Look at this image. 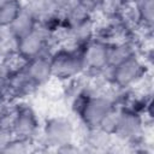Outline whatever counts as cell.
<instances>
[{
    "label": "cell",
    "instance_id": "cell-4",
    "mask_svg": "<svg viewBox=\"0 0 154 154\" xmlns=\"http://www.w3.org/2000/svg\"><path fill=\"white\" fill-rule=\"evenodd\" d=\"M149 72H152V66L136 54L113 67L111 66V83L118 89H129Z\"/></svg>",
    "mask_w": 154,
    "mask_h": 154
},
{
    "label": "cell",
    "instance_id": "cell-10",
    "mask_svg": "<svg viewBox=\"0 0 154 154\" xmlns=\"http://www.w3.org/2000/svg\"><path fill=\"white\" fill-rule=\"evenodd\" d=\"M113 135L106 132L101 128H88L82 147L84 153H106L112 143Z\"/></svg>",
    "mask_w": 154,
    "mask_h": 154
},
{
    "label": "cell",
    "instance_id": "cell-3",
    "mask_svg": "<svg viewBox=\"0 0 154 154\" xmlns=\"http://www.w3.org/2000/svg\"><path fill=\"white\" fill-rule=\"evenodd\" d=\"M119 91L120 89L114 87L111 93H89L76 118L88 128H97L106 113L117 103L116 101Z\"/></svg>",
    "mask_w": 154,
    "mask_h": 154
},
{
    "label": "cell",
    "instance_id": "cell-9",
    "mask_svg": "<svg viewBox=\"0 0 154 154\" xmlns=\"http://www.w3.org/2000/svg\"><path fill=\"white\" fill-rule=\"evenodd\" d=\"M25 73L38 88L45 85L49 79L53 78L51 54L43 53L30 59L25 67Z\"/></svg>",
    "mask_w": 154,
    "mask_h": 154
},
{
    "label": "cell",
    "instance_id": "cell-19",
    "mask_svg": "<svg viewBox=\"0 0 154 154\" xmlns=\"http://www.w3.org/2000/svg\"><path fill=\"white\" fill-rule=\"evenodd\" d=\"M22 4L25 8L31 11L36 16V18H38L40 16L49 11L47 0H22Z\"/></svg>",
    "mask_w": 154,
    "mask_h": 154
},
{
    "label": "cell",
    "instance_id": "cell-22",
    "mask_svg": "<svg viewBox=\"0 0 154 154\" xmlns=\"http://www.w3.org/2000/svg\"><path fill=\"white\" fill-rule=\"evenodd\" d=\"M8 1H11V0H0V6L4 5V4H6V2H8Z\"/></svg>",
    "mask_w": 154,
    "mask_h": 154
},
{
    "label": "cell",
    "instance_id": "cell-12",
    "mask_svg": "<svg viewBox=\"0 0 154 154\" xmlns=\"http://www.w3.org/2000/svg\"><path fill=\"white\" fill-rule=\"evenodd\" d=\"M137 54L136 41H125L118 43H107L108 66H116L128 58Z\"/></svg>",
    "mask_w": 154,
    "mask_h": 154
},
{
    "label": "cell",
    "instance_id": "cell-17",
    "mask_svg": "<svg viewBox=\"0 0 154 154\" xmlns=\"http://www.w3.org/2000/svg\"><path fill=\"white\" fill-rule=\"evenodd\" d=\"M120 109H122V106L116 103L107 113L106 116L102 118L99 128H101L102 130H105L106 132L113 135L116 128H117V124H118V120H119V114H120Z\"/></svg>",
    "mask_w": 154,
    "mask_h": 154
},
{
    "label": "cell",
    "instance_id": "cell-23",
    "mask_svg": "<svg viewBox=\"0 0 154 154\" xmlns=\"http://www.w3.org/2000/svg\"><path fill=\"white\" fill-rule=\"evenodd\" d=\"M124 1H125V2H135L136 0H124Z\"/></svg>",
    "mask_w": 154,
    "mask_h": 154
},
{
    "label": "cell",
    "instance_id": "cell-11",
    "mask_svg": "<svg viewBox=\"0 0 154 154\" xmlns=\"http://www.w3.org/2000/svg\"><path fill=\"white\" fill-rule=\"evenodd\" d=\"M37 26V18L36 16L29 11L28 8H25L23 6L22 11L19 12V14L16 17V19L10 24V31L12 32V35L19 40L23 36L30 34L32 30H35V28Z\"/></svg>",
    "mask_w": 154,
    "mask_h": 154
},
{
    "label": "cell",
    "instance_id": "cell-20",
    "mask_svg": "<svg viewBox=\"0 0 154 154\" xmlns=\"http://www.w3.org/2000/svg\"><path fill=\"white\" fill-rule=\"evenodd\" d=\"M72 0H47V5H48V10L53 11V12H59L63 13L69 5L71 4Z\"/></svg>",
    "mask_w": 154,
    "mask_h": 154
},
{
    "label": "cell",
    "instance_id": "cell-21",
    "mask_svg": "<svg viewBox=\"0 0 154 154\" xmlns=\"http://www.w3.org/2000/svg\"><path fill=\"white\" fill-rule=\"evenodd\" d=\"M12 137H13V134L11 131L5 130V129H0V153H4L6 146L12 140Z\"/></svg>",
    "mask_w": 154,
    "mask_h": 154
},
{
    "label": "cell",
    "instance_id": "cell-5",
    "mask_svg": "<svg viewBox=\"0 0 154 154\" xmlns=\"http://www.w3.org/2000/svg\"><path fill=\"white\" fill-rule=\"evenodd\" d=\"M41 120L30 100L16 101V118L12 126L14 137L37 140L41 132Z\"/></svg>",
    "mask_w": 154,
    "mask_h": 154
},
{
    "label": "cell",
    "instance_id": "cell-15",
    "mask_svg": "<svg viewBox=\"0 0 154 154\" xmlns=\"http://www.w3.org/2000/svg\"><path fill=\"white\" fill-rule=\"evenodd\" d=\"M136 10L142 25L154 28V0H136Z\"/></svg>",
    "mask_w": 154,
    "mask_h": 154
},
{
    "label": "cell",
    "instance_id": "cell-16",
    "mask_svg": "<svg viewBox=\"0 0 154 154\" xmlns=\"http://www.w3.org/2000/svg\"><path fill=\"white\" fill-rule=\"evenodd\" d=\"M17 49V38L12 35L8 26L0 25V59Z\"/></svg>",
    "mask_w": 154,
    "mask_h": 154
},
{
    "label": "cell",
    "instance_id": "cell-2",
    "mask_svg": "<svg viewBox=\"0 0 154 154\" xmlns=\"http://www.w3.org/2000/svg\"><path fill=\"white\" fill-rule=\"evenodd\" d=\"M81 48L57 47L51 53L52 75L54 78L66 82L83 73V57Z\"/></svg>",
    "mask_w": 154,
    "mask_h": 154
},
{
    "label": "cell",
    "instance_id": "cell-8",
    "mask_svg": "<svg viewBox=\"0 0 154 154\" xmlns=\"http://www.w3.org/2000/svg\"><path fill=\"white\" fill-rule=\"evenodd\" d=\"M17 51L28 60L43 53L51 54L53 51L51 35L40 26H36L30 34L17 40Z\"/></svg>",
    "mask_w": 154,
    "mask_h": 154
},
{
    "label": "cell",
    "instance_id": "cell-13",
    "mask_svg": "<svg viewBox=\"0 0 154 154\" xmlns=\"http://www.w3.org/2000/svg\"><path fill=\"white\" fill-rule=\"evenodd\" d=\"M37 141L31 138H23V137H12V140L6 146L4 153H16V154H24L30 152H36L37 149Z\"/></svg>",
    "mask_w": 154,
    "mask_h": 154
},
{
    "label": "cell",
    "instance_id": "cell-1",
    "mask_svg": "<svg viewBox=\"0 0 154 154\" xmlns=\"http://www.w3.org/2000/svg\"><path fill=\"white\" fill-rule=\"evenodd\" d=\"M75 124L67 114L47 116L36 141L43 148V152H54L58 147L73 142Z\"/></svg>",
    "mask_w": 154,
    "mask_h": 154
},
{
    "label": "cell",
    "instance_id": "cell-14",
    "mask_svg": "<svg viewBox=\"0 0 154 154\" xmlns=\"http://www.w3.org/2000/svg\"><path fill=\"white\" fill-rule=\"evenodd\" d=\"M23 8L22 0H11L0 6V25L10 26Z\"/></svg>",
    "mask_w": 154,
    "mask_h": 154
},
{
    "label": "cell",
    "instance_id": "cell-18",
    "mask_svg": "<svg viewBox=\"0 0 154 154\" xmlns=\"http://www.w3.org/2000/svg\"><path fill=\"white\" fill-rule=\"evenodd\" d=\"M124 4V0H99L96 11L107 17H117Z\"/></svg>",
    "mask_w": 154,
    "mask_h": 154
},
{
    "label": "cell",
    "instance_id": "cell-6",
    "mask_svg": "<svg viewBox=\"0 0 154 154\" xmlns=\"http://www.w3.org/2000/svg\"><path fill=\"white\" fill-rule=\"evenodd\" d=\"M150 125L152 120H147L141 113L122 106L119 120L113 132V137L126 143L132 142L144 136Z\"/></svg>",
    "mask_w": 154,
    "mask_h": 154
},
{
    "label": "cell",
    "instance_id": "cell-7",
    "mask_svg": "<svg viewBox=\"0 0 154 154\" xmlns=\"http://www.w3.org/2000/svg\"><path fill=\"white\" fill-rule=\"evenodd\" d=\"M82 57L85 75H96L108 67L107 43L99 38L94 37L83 46Z\"/></svg>",
    "mask_w": 154,
    "mask_h": 154
}]
</instances>
